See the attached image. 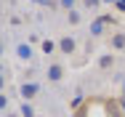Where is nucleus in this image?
Returning <instances> with one entry per match:
<instances>
[{"mask_svg":"<svg viewBox=\"0 0 125 117\" xmlns=\"http://www.w3.org/2000/svg\"><path fill=\"white\" fill-rule=\"evenodd\" d=\"M61 48H64V51H67V53H69V51H72V48H75V43H72V40H61Z\"/></svg>","mask_w":125,"mask_h":117,"instance_id":"1","label":"nucleus"},{"mask_svg":"<svg viewBox=\"0 0 125 117\" xmlns=\"http://www.w3.org/2000/svg\"><path fill=\"white\" fill-rule=\"evenodd\" d=\"M51 77L59 80V77H61V67H53V69H51Z\"/></svg>","mask_w":125,"mask_h":117,"instance_id":"2","label":"nucleus"},{"mask_svg":"<svg viewBox=\"0 0 125 117\" xmlns=\"http://www.w3.org/2000/svg\"><path fill=\"white\" fill-rule=\"evenodd\" d=\"M115 45H117V48H123V45H125V37H120V35H117V37H115Z\"/></svg>","mask_w":125,"mask_h":117,"instance_id":"3","label":"nucleus"}]
</instances>
